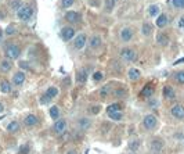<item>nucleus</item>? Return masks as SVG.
<instances>
[{
	"label": "nucleus",
	"instance_id": "f257e3e1",
	"mask_svg": "<svg viewBox=\"0 0 184 154\" xmlns=\"http://www.w3.org/2000/svg\"><path fill=\"white\" fill-rule=\"evenodd\" d=\"M4 54L9 60H15V59L19 57L21 50H19V47L15 46V45H7L6 46V50H4Z\"/></svg>",
	"mask_w": 184,
	"mask_h": 154
},
{
	"label": "nucleus",
	"instance_id": "f03ea898",
	"mask_svg": "<svg viewBox=\"0 0 184 154\" xmlns=\"http://www.w3.org/2000/svg\"><path fill=\"white\" fill-rule=\"evenodd\" d=\"M17 14H18V18L21 20V21H29V20L32 18L33 10H32L31 6H24Z\"/></svg>",
	"mask_w": 184,
	"mask_h": 154
},
{
	"label": "nucleus",
	"instance_id": "7ed1b4c3",
	"mask_svg": "<svg viewBox=\"0 0 184 154\" xmlns=\"http://www.w3.org/2000/svg\"><path fill=\"white\" fill-rule=\"evenodd\" d=\"M121 56H122V59L125 60V61H127V63H133L137 59V53L133 49H127V47L122 50Z\"/></svg>",
	"mask_w": 184,
	"mask_h": 154
},
{
	"label": "nucleus",
	"instance_id": "20e7f679",
	"mask_svg": "<svg viewBox=\"0 0 184 154\" xmlns=\"http://www.w3.org/2000/svg\"><path fill=\"white\" fill-rule=\"evenodd\" d=\"M143 124L147 129H154V128L157 127V117H155L154 114H148V115L144 117Z\"/></svg>",
	"mask_w": 184,
	"mask_h": 154
},
{
	"label": "nucleus",
	"instance_id": "39448f33",
	"mask_svg": "<svg viewBox=\"0 0 184 154\" xmlns=\"http://www.w3.org/2000/svg\"><path fill=\"white\" fill-rule=\"evenodd\" d=\"M170 113L176 119H183L184 118V107L181 104H175L170 108Z\"/></svg>",
	"mask_w": 184,
	"mask_h": 154
},
{
	"label": "nucleus",
	"instance_id": "423d86ee",
	"mask_svg": "<svg viewBox=\"0 0 184 154\" xmlns=\"http://www.w3.org/2000/svg\"><path fill=\"white\" fill-rule=\"evenodd\" d=\"M65 129H67V121H65V119H57V121L54 122V132H55L57 135L64 133Z\"/></svg>",
	"mask_w": 184,
	"mask_h": 154
},
{
	"label": "nucleus",
	"instance_id": "0eeeda50",
	"mask_svg": "<svg viewBox=\"0 0 184 154\" xmlns=\"http://www.w3.org/2000/svg\"><path fill=\"white\" fill-rule=\"evenodd\" d=\"M133 38V29L130 28H125V29H122L121 31V39L123 42H129Z\"/></svg>",
	"mask_w": 184,
	"mask_h": 154
},
{
	"label": "nucleus",
	"instance_id": "6e6552de",
	"mask_svg": "<svg viewBox=\"0 0 184 154\" xmlns=\"http://www.w3.org/2000/svg\"><path fill=\"white\" fill-rule=\"evenodd\" d=\"M24 122H25V125H27V127H35L36 124L39 122V119H37V117H36V115H33V114H29V115H27V118L24 119Z\"/></svg>",
	"mask_w": 184,
	"mask_h": 154
},
{
	"label": "nucleus",
	"instance_id": "1a4fd4ad",
	"mask_svg": "<svg viewBox=\"0 0 184 154\" xmlns=\"http://www.w3.org/2000/svg\"><path fill=\"white\" fill-rule=\"evenodd\" d=\"M86 81H87V69H80V71L76 74V83L83 85Z\"/></svg>",
	"mask_w": 184,
	"mask_h": 154
},
{
	"label": "nucleus",
	"instance_id": "9d476101",
	"mask_svg": "<svg viewBox=\"0 0 184 154\" xmlns=\"http://www.w3.org/2000/svg\"><path fill=\"white\" fill-rule=\"evenodd\" d=\"M152 93H154V86L151 85V83H148V85H145V86H144V89L141 90L140 96H141V97H151Z\"/></svg>",
	"mask_w": 184,
	"mask_h": 154
},
{
	"label": "nucleus",
	"instance_id": "9b49d317",
	"mask_svg": "<svg viewBox=\"0 0 184 154\" xmlns=\"http://www.w3.org/2000/svg\"><path fill=\"white\" fill-rule=\"evenodd\" d=\"M13 82L17 85V86H21L24 82H25V74H24L22 71H21V72H17L13 78Z\"/></svg>",
	"mask_w": 184,
	"mask_h": 154
},
{
	"label": "nucleus",
	"instance_id": "f8f14e48",
	"mask_svg": "<svg viewBox=\"0 0 184 154\" xmlns=\"http://www.w3.org/2000/svg\"><path fill=\"white\" fill-rule=\"evenodd\" d=\"M86 42H87V39H86V35H79V36H76V40H75V47L76 49H83L86 45Z\"/></svg>",
	"mask_w": 184,
	"mask_h": 154
},
{
	"label": "nucleus",
	"instance_id": "ddd939ff",
	"mask_svg": "<svg viewBox=\"0 0 184 154\" xmlns=\"http://www.w3.org/2000/svg\"><path fill=\"white\" fill-rule=\"evenodd\" d=\"M73 35H75V31L72 29V28H64L63 29V38L64 40H71L72 38H73Z\"/></svg>",
	"mask_w": 184,
	"mask_h": 154
},
{
	"label": "nucleus",
	"instance_id": "4468645a",
	"mask_svg": "<svg viewBox=\"0 0 184 154\" xmlns=\"http://www.w3.org/2000/svg\"><path fill=\"white\" fill-rule=\"evenodd\" d=\"M163 96H165L166 99H169V100H173L176 97V93L170 86H165L163 87Z\"/></svg>",
	"mask_w": 184,
	"mask_h": 154
},
{
	"label": "nucleus",
	"instance_id": "2eb2a0df",
	"mask_svg": "<svg viewBox=\"0 0 184 154\" xmlns=\"http://www.w3.org/2000/svg\"><path fill=\"white\" fill-rule=\"evenodd\" d=\"M167 15L166 14H161V15H158V20H157V27L158 28H163L165 25L167 24Z\"/></svg>",
	"mask_w": 184,
	"mask_h": 154
},
{
	"label": "nucleus",
	"instance_id": "dca6fc26",
	"mask_svg": "<svg viewBox=\"0 0 184 154\" xmlns=\"http://www.w3.org/2000/svg\"><path fill=\"white\" fill-rule=\"evenodd\" d=\"M127 75H129V79H130V81H137L140 78V75H141V72H140L139 69H136V68H130Z\"/></svg>",
	"mask_w": 184,
	"mask_h": 154
},
{
	"label": "nucleus",
	"instance_id": "f3484780",
	"mask_svg": "<svg viewBox=\"0 0 184 154\" xmlns=\"http://www.w3.org/2000/svg\"><path fill=\"white\" fill-rule=\"evenodd\" d=\"M162 147H163V143H162V140H159V139H155V140H152L151 149H152L154 153H159V151L162 150Z\"/></svg>",
	"mask_w": 184,
	"mask_h": 154
},
{
	"label": "nucleus",
	"instance_id": "a211bd4d",
	"mask_svg": "<svg viewBox=\"0 0 184 154\" xmlns=\"http://www.w3.org/2000/svg\"><path fill=\"white\" fill-rule=\"evenodd\" d=\"M24 7V4H22V1L21 0H13L11 3H10V9L13 10V11H19V10Z\"/></svg>",
	"mask_w": 184,
	"mask_h": 154
},
{
	"label": "nucleus",
	"instance_id": "6ab92c4d",
	"mask_svg": "<svg viewBox=\"0 0 184 154\" xmlns=\"http://www.w3.org/2000/svg\"><path fill=\"white\" fill-rule=\"evenodd\" d=\"M90 125H91V121L87 119V118H80L79 119V127H80L82 131H87L90 128Z\"/></svg>",
	"mask_w": 184,
	"mask_h": 154
},
{
	"label": "nucleus",
	"instance_id": "aec40b11",
	"mask_svg": "<svg viewBox=\"0 0 184 154\" xmlns=\"http://www.w3.org/2000/svg\"><path fill=\"white\" fill-rule=\"evenodd\" d=\"M157 42L161 46H167L169 45V38H167V35H165V33H159L157 38Z\"/></svg>",
	"mask_w": 184,
	"mask_h": 154
},
{
	"label": "nucleus",
	"instance_id": "412c9836",
	"mask_svg": "<svg viewBox=\"0 0 184 154\" xmlns=\"http://www.w3.org/2000/svg\"><path fill=\"white\" fill-rule=\"evenodd\" d=\"M78 18H79V15H78L75 11H68V13L65 14V20L69 21V22H76Z\"/></svg>",
	"mask_w": 184,
	"mask_h": 154
},
{
	"label": "nucleus",
	"instance_id": "4be33fe9",
	"mask_svg": "<svg viewBox=\"0 0 184 154\" xmlns=\"http://www.w3.org/2000/svg\"><path fill=\"white\" fill-rule=\"evenodd\" d=\"M0 90L3 93H10L11 92V85L9 81H1L0 82Z\"/></svg>",
	"mask_w": 184,
	"mask_h": 154
},
{
	"label": "nucleus",
	"instance_id": "5701e85b",
	"mask_svg": "<svg viewBox=\"0 0 184 154\" xmlns=\"http://www.w3.org/2000/svg\"><path fill=\"white\" fill-rule=\"evenodd\" d=\"M109 90H111V87H109V85H104L101 89L98 90L100 96H101V99H107L108 95H109Z\"/></svg>",
	"mask_w": 184,
	"mask_h": 154
},
{
	"label": "nucleus",
	"instance_id": "b1692460",
	"mask_svg": "<svg viewBox=\"0 0 184 154\" xmlns=\"http://www.w3.org/2000/svg\"><path fill=\"white\" fill-rule=\"evenodd\" d=\"M0 69L3 71V72H7L11 69V61L10 60H4V61H1L0 63Z\"/></svg>",
	"mask_w": 184,
	"mask_h": 154
},
{
	"label": "nucleus",
	"instance_id": "393cba45",
	"mask_svg": "<svg viewBox=\"0 0 184 154\" xmlns=\"http://www.w3.org/2000/svg\"><path fill=\"white\" fill-rule=\"evenodd\" d=\"M151 32H152V27L150 25V24H143V27H141V33L145 35V36H150L151 35Z\"/></svg>",
	"mask_w": 184,
	"mask_h": 154
},
{
	"label": "nucleus",
	"instance_id": "a878e982",
	"mask_svg": "<svg viewBox=\"0 0 184 154\" xmlns=\"http://www.w3.org/2000/svg\"><path fill=\"white\" fill-rule=\"evenodd\" d=\"M7 131L9 132H17V131H19V124L17 122V121H11V122L7 125Z\"/></svg>",
	"mask_w": 184,
	"mask_h": 154
},
{
	"label": "nucleus",
	"instance_id": "bb28decb",
	"mask_svg": "<svg viewBox=\"0 0 184 154\" xmlns=\"http://www.w3.org/2000/svg\"><path fill=\"white\" fill-rule=\"evenodd\" d=\"M108 117L114 119V121H121L122 118H123V114L121 111H115V113H108Z\"/></svg>",
	"mask_w": 184,
	"mask_h": 154
},
{
	"label": "nucleus",
	"instance_id": "cd10ccee",
	"mask_svg": "<svg viewBox=\"0 0 184 154\" xmlns=\"http://www.w3.org/2000/svg\"><path fill=\"white\" fill-rule=\"evenodd\" d=\"M50 117L53 118V119H58V117H60V110H58V107H55V106L50 107Z\"/></svg>",
	"mask_w": 184,
	"mask_h": 154
},
{
	"label": "nucleus",
	"instance_id": "c85d7f7f",
	"mask_svg": "<svg viewBox=\"0 0 184 154\" xmlns=\"http://www.w3.org/2000/svg\"><path fill=\"white\" fill-rule=\"evenodd\" d=\"M46 95L49 96L50 99H53V97H55V96L58 95V89H57V87H54V86H51V87H49V89L46 90Z\"/></svg>",
	"mask_w": 184,
	"mask_h": 154
},
{
	"label": "nucleus",
	"instance_id": "c756f323",
	"mask_svg": "<svg viewBox=\"0 0 184 154\" xmlns=\"http://www.w3.org/2000/svg\"><path fill=\"white\" fill-rule=\"evenodd\" d=\"M100 45H101V39H100L98 36H93V38H91V40H90V46H91L93 49H97Z\"/></svg>",
	"mask_w": 184,
	"mask_h": 154
},
{
	"label": "nucleus",
	"instance_id": "7c9ffc66",
	"mask_svg": "<svg viewBox=\"0 0 184 154\" xmlns=\"http://www.w3.org/2000/svg\"><path fill=\"white\" fill-rule=\"evenodd\" d=\"M115 111H121V104L114 103V104H109L107 107V113H115Z\"/></svg>",
	"mask_w": 184,
	"mask_h": 154
},
{
	"label": "nucleus",
	"instance_id": "2f4dec72",
	"mask_svg": "<svg viewBox=\"0 0 184 154\" xmlns=\"http://www.w3.org/2000/svg\"><path fill=\"white\" fill-rule=\"evenodd\" d=\"M148 13H150V15H151V17H157V15H158V13H159V7H158L157 4L150 6Z\"/></svg>",
	"mask_w": 184,
	"mask_h": 154
},
{
	"label": "nucleus",
	"instance_id": "473e14b6",
	"mask_svg": "<svg viewBox=\"0 0 184 154\" xmlns=\"http://www.w3.org/2000/svg\"><path fill=\"white\" fill-rule=\"evenodd\" d=\"M115 7V0H105V11H112Z\"/></svg>",
	"mask_w": 184,
	"mask_h": 154
},
{
	"label": "nucleus",
	"instance_id": "72a5a7b5",
	"mask_svg": "<svg viewBox=\"0 0 184 154\" xmlns=\"http://www.w3.org/2000/svg\"><path fill=\"white\" fill-rule=\"evenodd\" d=\"M175 78H176V81L179 82V83H184V71H179V72H176Z\"/></svg>",
	"mask_w": 184,
	"mask_h": 154
},
{
	"label": "nucleus",
	"instance_id": "f704fd0d",
	"mask_svg": "<svg viewBox=\"0 0 184 154\" xmlns=\"http://www.w3.org/2000/svg\"><path fill=\"white\" fill-rule=\"evenodd\" d=\"M172 4L175 9H184V0H173Z\"/></svg>",
	"mask_w": 184,
	"mask_h": 154
},
{
	"label": "nucleus",
	"instance_id": "c9c22d12",
	"mask_svg": "<svg viewBox=\"0 0 184 154\" xmlns=\"http://www.w3.org/2000/svg\"><path fill=\"white\" fill-rule=\"evenodd\" d=\"M18 154H29V146L22 145L19 149H18Z\"/></svg>",
	"mask_w": 184,
	"mask_h": 154
},
{
	"label": "nucleus",
	"instance_id": "e433bc0d",
	"mask_svg": "<svg viewBox=\"0 0 184 154\" xmlns=\"http://www.w3.org/2000/svg\"><path fill=\"white\" fill-rule=\"evenodd\" d=\"M115 96H116V97H125V96H126V90L123 89V87H119V89L115 90Z\"/></svg>",
	"mask_w": 184,
	"mask_h": 154
},
{
	"label": "nucleus",
	"instance_id": "4c0bfd02",
	"mask_svg": "<svg viewBox=\"0 0 184 154\" xmlns=\"http://www.w3.org/2000/svg\"><path fill=\"white\" fill-rule=\"evenodd\" d=\"M50 101H51V99H50L47 95H45V96H42V97H40V103H42V104H49Z\"/></svg>",
	"mask_w": 184,
	"mask_h": 154
},
{
	"label": "nucleus",
	"instance_id": "58836bf2",
	"mask_svg": "<svg viewBox=\"0 0 184 154\" xmlns=\"http://www.w3.org/2000/svg\"><path fill=\"white\" fill-rule=\"evenodd\" d=\"M73 1H75V0H61V3H63V6L65 7V9L71 7V6L73 4Z\"/></svg>",
	"mask_w": 184,
	"mask_h": 154
},
{
	"label": "nucleus",
	"instance_id": "ea45409f",
	"mask_svg": "<svg viewBox=\"0 0 184 154\" xmlns=\"http://www.w3.org/2000/svg\"><path fill=\"white\" fill-rule=\"evenodd\" d=\"M6 33H7V35H14V33H15V27H14V25H9L7 29H6Z\"/></svg>",
	"mask_w": 184,
	"mask_h": 154
},
{
	"label": "nucleus",
	"instance_id": "a19ab883",
	"mask_svg": "<svg viewBox=\"0 0 184 154\" xmlns=\"http://www.w3.org/2000/svg\"><path fill=\"white\" fill-rule=\"evenodd\" d=\"M90 111H91V114H98L100 111H101V107H100V106H93Z\"/></svg>",
	"mask_w": 184,
	"mask_h": 154
},
{
	"label": "nucleus",
	"instance_id": "79ce46f5",
	"mask_svg": "<svg viewBox=\"0 0 184 154\" xmlns=\"http://www.w3.org/2000/svg\"><path fill=\"white\" fill-rule=\"evenodd\" d=\"M93 79H94V81H101V79H103V74L101 72H94L93 74Z\"/></svg>",
	"mask_w": 184,
	"mask_h": 154
},
{
	"label": "nucleus",
	"instance_id": "37998d69",
	"mask_svg": "<svg viewBox=\"0 0 184 154\" xmlns=\"http://www.w3.org/2000/svg\"><path fill=\"white\" fill-rule=\"evenodd\" d=\"M19 67L25 68V69H29V65H28L27 61H21V63H19Z\"/></svg>",
	"mask_w": 184,
	"mask_h": 154
},
{
	"label": "nucleus",
	"instance_id": "c03bdc74",
	"mask_svg": "<svg viewBox=\"0 0 184 154\" xmlns=\"http://www.w3.org/2000/svg\"><path fill=\"white\" fill-rule=\"evenodd\" d=\"M179 28L184 29V17H181V18L179 20Z\"/></svg>",
	"mask_w": 184,
	"mask_h": 154
},
{
	"label": "nucleus",
	"instance_id": "a18cd8bd",
	"mask_svg": "<svg viewBox=\"0 0 184 154\" xmlns=\"http://www.w3.org/2000/svg\"><path fill=\"white\" fill-rule=\"evenodd\" d=\"M137 146H139V142H137V140H134V143H130V149L136 150V149H137Z\"/></svg>",
	"mask_w": 184,
	"mask_h": 154
},
{
	"label": "nucleus",
	"instance_id": "49530a36",
	"mask_svg": "<svg viewBox=\"0 0 184 154\" xmlns=\"http://www.w3.org/2000/svg\"><path fill=\"white\" fill-rule=\"evenodd\" d=\"M3 111H4V106L0 103V113H3Z\"/></svg>",
	"mask_w": 184,
	"mask_h": 154
},
{
	"label": "nucleus",
	"instance_id": "de8ad7c7",
	"mask_svg": "<svg viewBox=\"0 0 184 154\" xmlns=\"http://www.w3.org/2000/svg\"><path fill=\"white\" fill-rule=\"evenodd\" d=\"M67 154H76V150H69Z\"/></svg>",
	"mask_w": 184,
	"mask_h": 154
},
{
	"label": "nucleus",
	"instance_id": "09e8293b",
	"mask_svg": "<svg viewBox=\"0 0 184 154\" xmlns=\"http://www.w3.org/2000/svg\"><path fill=\"white\" fill-rule=\"evenodd\" d=\"M183 61H184V59H180V60H177L175 64H180V63H183Z\"/></svg>",
	"mask_w": 184,
	"mask_h": 154
},
{
	"label": "nucleus",
	"instance_id": "8fccbe9b",
	"mask_svg": "<svg viewBox=\"0 0 184 154\" xmlns=\"http://www.w3.org/2000/svg\"><path fill=\"white\" fill-rule=\"evenodd\" d=\"M0 39H1V29H0Z\"/></svg>",
	"mask_w": 184,
	"mask_h": 154
}]
</instances>
